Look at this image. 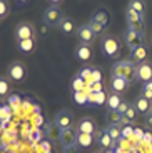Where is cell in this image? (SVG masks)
I'll list each match as a JSON object with an SVG mask.
<instances>
[{"label": "cell", "mask_w": 152, "mask_h": 153, "mask_svg": "<svg viewBox=\"0 0 152 153\" xmlns=\"http://www.w3.org/2000/svg\"><path fill=\"white\" fill-rule=\"evenodd\" d=\"M95 37H97V35L92 32V28H90L89 23H84V25H80V27L77 28V38H79L80 43L90 45V43L95 40Z\"/></svg>", "instance_id": "obj_9"}, {"label": "cell", "mask_w": 152, "mask_h": 153, "mask_svg": "<svg viewBox=\"0 0 152 153\" xmlns=\"http://www.w3.org/2000/svg\"><path fill=\"white\" fill-rule=\"evenodd\" d=\"M17 2H19V4H27L29 0H17Z\"/></svg>", "instance_id": "obj_44"}, {"label": "cell", "mask_w": 152, "mask_h": 153, "mask_svg": "<svg viewBox=\"0 0 152 153\" xmlns=\"http://www.w3.org/2000/svg\"><path fill=\"white\" fill-rule=\"evenodd\" d=\"M150 111H152V108H150Z\"/></svg>", "instance_id": "obj_46"}, {"label": "cell", "mask_w": 152, "mask_h": 153, "mask_svg": "<svg viewBox=\"0 0 152 153\" xmlns=\"http://www.w3.org/2000/svg\"><path fill=\"white\" fill-rule=\"evenodd\" d=\"M59 28H60L65 35H72L74 32H75V22H74V19H70V17H64L60 25H59Z\"/></svg>", "instance_id": "obj_19"}, {"label": "cell", "mask_w": 152, "mask_h": 153, "mask_svg": "<svg viewBox=\"0 0 152 153\" xmlns=\"http://www.w3.org/2000/svg\"><path fill=\"white\" fill-rule=\"evenodd\" d=\"M53 123L64 130V128H70L74 125V115L70 110H60L57 115H55V118H53Z\"/></svg>", "instance_id": "obj_7"}, {"label": "cell", "mask_w": 152, "mask_h": 153, "mask_svg": "<svg viewBox=\"0 0 152 153\" xmlns=\"http://www.w3.org/2000/svg\"><path fill=\"white\" fill-rule=\"evenodd\" d=\"M124 40H126V45L130 48V52H132V50H135L137 47L145 45L144 35L137 33V32H132V30H129V28H127V32L124 33Z\"/></svg>", "instance_id": "obj_8"}, {"label": "cell", "mask_w": 152, "mask_h": 153, "mask_svg": "<svg viewBox=\"0 0 152 153\" xmlns=\"http://www.w3.org/2000/svg\"><path fill=\"white\" fill-rule=\"evenodd\" d=\"M90 83H102V72H100L99 68H92Z\"/></svg>", "instance_id": "obj_33"}, {"label": "cell", "mask_w": 152, "mask_h": 153, "mask_svg": "<svg viewBox=\"0 0 152 153\" xmlns=\"http://www.w3.org/2000/svg\"><path fill=\"white\" fill-rule=\"evenodd\" d=\"M137 80L144 82H152V65L149 62H144L141 65H137Z\"/></svg>", "instance_id": "obj_11"}, {"label": "cell", "mask_w": 152, "mask_h": 153, "mask_svg": "<svg viewBox=\"0 0 152 153\" xmlns=\"http://www.w3.org/2000/svg\"><path fill=\"white\" fill-rule=\"evenodd\" d=\"M112 76H120L129 83L137 80V67L132 63V60H119L112 65Z\"/></svg>", "instance_id": "obj_1"}, {"label": "cell", "mask_w": 152, "mask_h": 153, "mask_svg": "<svg viewBox=\"0 0 152 153\" xmlns=\"http://www.w3.org/2000/svg\"><path fill=\"white\" fill-rule=\"evenodd\" d=\"M37 30L32 23L29 22H20L15 28V38L17 40H27V38H35Z\"/></svg>", "instance_id": "obj_6"}, {"label": "cell", "mask_w": 152, "mask_h": 153, "mask_svg": "<svg viewBox=\"0 0 152 153\" xmlns=\"http://www.w3.org/2000/svg\"><path fill=\"white\" fill-rule=\"evenodd\" d=\"M17 48L23 53H30L35 48V38H27V40H17Z\"/></svg>", "instance_id": "obj_20"}, {"label": "cell", "mask_w": 152, "mask_h": 153, "mask_svg": "<svg viewBox=\"0 0 152 153\" xmlns=\"http://www.w3.org/2000/svg\"><path fill=\"white\" fill-rule=\"evenodd\" d=\"M92 19L107 28V25L110 23V13H109V10H105V8H99V10L92 15Z\"/></svg>", "instance_id": "obj_15"}, {"label": "cell", "mask_w": 152, "mask_h": 153, "mask_svg": "<svg viewBox=\"0 0 152 153\" xmlns=\"http://www.w3.org/2000/svg\"><path fill=\"white\" fill-rule=\"evenodd\" d=\"M49 28H50L49 25H47L45 22H42L37 28H35V30H37V35H38V37H47V33H49Z\"/></svg>", "instance_id": "obj_34"}, {"label": "cell", "mask_w": 152, "mask_h": 153, "mask_svg": "<svg viewBox=\"0 0 152 153\" xmlns=\"http://www.w3.org/2000/svg\"><path fill=\"white\" fill-rule=\"evenodd\" d=\"M144 90H152V82H147V83L144 85Z\"/></svg>", "instance_id": "obj_42"}, {"label": "cell", "mask_w": 152, "mask_h": 153, "mask_svg": "<svg viewBox=\"0 0 152 153\" xmlns=\"http://www.w3.org/2000/svg\"><path fill=\"white\" fill-rule=\"evenodd\" d=\"M75 57L80 62H87L92 58V48L90 45H85V43H79L75 48Z\"/></svg>", "instance_id": "obj_14"}, {"label": "cell", "mask_w": 152, "mask_h": 153, "mask_svg": "<svg viewBox=\"0 0 152 153\" xmlns=\"http://www.w3.org/2000/svg\"><path fill=\"white\" fill-rule=\"evenodd\" d=\"M89 25H90L92 32H94L95 35H100V33H104V30H105V27H104V25H100L99 22H95L94 19H90V22H89Z\"/></svg>", "instance_id": "obj_32"}, {"label": "cell", "mask_w": 152, "mask_h": 153, "mask_svg": "<svg viewBox=\"0 0 152 153\" xmlns=\"http://www.w3.org/2000/svg\"><path fill=\"white\" fill-rule=\"evenodd\" d=\"M107 102V97L105 92H100V93H90L89 95V103H95V105H104Z\"/></svg>", "instance_id": "obj_24"}, {"label": "cell", "mask_w": 152, "mask_h": 153, "mask_svg": "<svg viewBox=\"0 0 152 153\" xmlns=\"http://www.w3.org/2000/svg\"><path fill=\"white\" fill-rule=\"evenodd\" d=\"M100 92H104L102 83H90V93H100Z\"/></svg>", "instance_id": "obj_36"}, {"label": "cell", "mask_w": 152, "mask_h": 153, "mask_svg": "<svg viewBox=\"0 0 152 153\" xmlns=\"http://www.w3.org/2000/svg\"><path fill=\"white\" fill-rule=\"evenodd\" d=\"M74 102L79 105H84V103H89V95L82 90V92H74Z\"/></svg>", "instance_id": "obj_29"}, {"label": "cell", "mask_w": 152, "mask_h": 153, "mask_svg": "<svg viewBox=\"0 0 152 153\" xmlns=\"http://www.w3.org/2000/svg\"><path fill=\"white\" fill-rule=\"evenodd\" d=\"M42 22H45L49 27H59L64 19V13H62V8L59 5H49L44 12V17H42Z\"/></svg>", "instance_id": "obj_3"}, {"label": "cell", "mask_w": 152, "mask_h": 153, "mask_svg": "<svg viewBox=\"0 0 152 153\" xmlns=\"http://www.w3.org/2000/svg\"><path fill=\"white\" fill-rule=\"evenodd\" d=\"M135 117H137V110H135V107H132V105H130L129 110H127L126 113L122 115V123L134 122V120H135Z\"/></svg>", "instance_id": "obj_27"}, {"label": "cell", "mask_w": 152, "mask_h": 153, "mask_svg": "<svg viewBox=\"0 0 152 153\" xmlns=\"http://www.w3.org/2000/svg\"><path fill=\"white\" fill-rule=\"evenodd\" d=\"M10 90V83L5 76H0V97H5Z\"/></svg>", "instance_id": "obj_31"}, {"label": "cell", "mask_w": 152, "mask_h": 153, "mask_svg": "<svg viewBox=\"0 0 152 153\" xmlns=\"http://www.w3.org/2000/svg\"><path fill=\"white\" fill-rule=\"evenodd\" d=\"M0 20H2V17H0Z\"/></svg>", "instance_id": "obj_45"}, {"label": "cell", "mask_w": 152, "mask_h": 153, "mask_svg": "<svg viewBox=\"0 0 152 153\" xmlns=\"http://www.w3.org/2000/svg\"><path fill=\"white\" fill-rule=\"evenodd\" d=\"M130 58H132V63H134V65H141V63L147 62V60H145V58H147V47H145V45H141V47H137L135 50H132V55H130Z\"/></svg>", "instance_id": "obj_13"}, {"label": "cell", "mask_w": 152, "mask_h": 153, "mask_svg": "<svg viewBox=\"0 0 152 153\" xmlns=\"http://www.w3.org/2000/svg\"><path fill=\"white\" fill-rule=\"evenodd\" d=\"M134 107H135L137 113H142V115H147L149 111H150V102H149L147 98H144V97H139V98L135 100V103H134Z\"/></svg>", "instance_id": "obj_17"}, {"label": "cell", "mask_w": 152, "mask_h": 153, "mask_svg": "<svg viewBox=\"0 0 152 153\" xmlns=\"http://www.w3.org/2000/svg\"><path fill=\"white\" fill-rule=\"evenodd\" d=\"M60 128H59L55 123H50L49 128H47V137L50 138V140H59V137H60Z\"/></svg>", "instance_id": "obj_26"}, {"label": "cell", "mask_w": 152, "mask_h": 153, "mask_svg": "<svg viewBox=\"0 0 152 153\" xmlns=\"http://www.w3.org/2000/svg\"><path fill=\"white\" fill-rule=\"evenodd\" d=\"M100 48H102L104 55H105V57H109V58H115L119 55V52H120V45H119L117 38L110 37V35H107V37L102 38Z\"/></svg>", "instance_id": "obj_4"}, {"label": "cell", "mask_w": 152, "mask_h": 153, "mask_svg": "<svg viewBox=\"0 0 152 153\" xmlns=\"http://www.w3.org/2000/svg\"><path fill=\"white\" fill-rule=\"evenodd\" d=\"M8 15V4L7 0H0V17L4 19V17Z\"/></svg>", "instance_id": "obj_35"}, {"label": "cell", "mask_w": 152, "mask_h": 153, "mask_svg": "<svg viewBox=\"0 0 152 153\" xmlns=\"http://www.w3.org/2000/svg\"><path fill=\"white\" fill-rule=\"evenodd\" d=\"M126 20H127V27H129V30L144 35V32H145V22H144V19H142V15H139L137 12H134L132 8L127 7V10H126Z\"/></svg>", "instance_id": "obj_2"}, {"label": "cell", "mask_w": 152, "mask_h": 153, "mask_svg": "<svg viewBox=\"0 0 152 153\" xmlns=\"http://www.w3.org/2000/svg\"><path fill=\"white\" fill-rule=\"evenodd\" d=\"M99 143H100V146H104V148H110V146L114 145V140H112L110 135L104 130L102 133H100V137H99Z\"/></svg>", "instance_id": "obj_25"}, {"label": "cell", "mask_w": 152, "mask_h": 153, "mask_svg": "<svg viewBox=\"0 0 152 153\" xmlns=\"http://www.w3.org/2000/svg\"><path fill=\"white\" fill-rule=\"evenodd\" d=\"M129 107H130V105L127 103V102H122V103H120V107L117 108V111H119V113H120V115H124V113H126L127 110H129Z\"/></svg>", "instance_id": "obj_37"}, {"label": "cell", "mask_w": 152, "mask_h": 153, "mask_svg": "<svg viewBox=\"0 0 152 153\" xmlns=\"http://www.w3.org/2000/svg\"><path fill=\"white\" fill-rule=\"evenodd\" d=\"M105 131L110 135V138H112L114 142L117 140V138H120V137H122V131H120V128H119V126H107Z\"/></svg>", "instance_id": "obj_30"}, {"label": "cell", "mask_w": 152, "mask_h": 153, "mask_svg": "<svg viewBox=\"0 0 152 153\" xmlns=\"http://www.w3.org/2000/svg\"><path fill=\"white\" fill-rule=\"evenodd\" d=\"M95 128H97V125H95V122L92 118H82L79 123H77V133H89V135H94Z\"/></svg>", "instance_id": "obj_12"}, {"label": "cell", "mask_w": 152, "mask_h": 153, "mask_svg": "<svg viewBox=\"0 0 152 153\" xmlns=\"http://www.w3.org/2000/svg\"><path fill=\"white\" fill-rule=\"evenodd\" d=\"M105 122L109 126H119L122 123V115L117 110H109L105 113Z\"/></svg>", "instance_id": "obj_18"}, {"label": "cell", "mask_w": 152, "mask_h": 153, "mask_svg": "<svg viewBox=\"0 0 152 153\" xmlns=\"http://www.w3.org/2000/svg\"><path fill=\"white\" fill-rule=\"evenodd\" d=\"M129 8H132L134 12H137L139 15L144 17V13H145V2L144 0H129Z\"/></svg>", "instance_id": "obj_23"}, {"label": "cell", "mask_w": 152, "mask_h": 153, "mask_svg": "<svg viewBox=\"0 0 152 153\" xmlns=\"http://www.w3.org/2000/svg\"><path fill=\"white\" fill-rule=\"evenodd\" d=\"M7 73H8V76H10V80L20 83V82H23L27 78V67L22 62H14V63L8 67Z\"/></svg>", "instance_id": "obj_5"}, {"label": "cell", "mask_w": 152, "mask_h": 153, "mask_svg": "<svg viewBox=\"0 0 152 153\" xmlns=\"http://www.w3.org/2000/svg\"><path fill=\"white\" fill-rule=\"evenodd\" d=\"M62 153H79V152H77L75 145H74V146H65L64 152H62Z\"/></svg>", "instance_id": "obj_39"}, {"label": "cell", "mask_w": 152, "mask_h": 153, "mask_svg": "<svg viewBox=\"0 0 152 153\" xmlns=\"http://www.w3.org/2000/svg\"><path fill=\"white\" fill-rule=\"evenodd\" d=\"M130 133H132V128H126V130L122 131V137H129Z\"/></svg>", "instance_id": "obj_41"}, {"label": "cell", "mask_w": 152, "mask_h": 153, "mask_svg": "<svg viewBox=\"0 0 152 153\" xmlns=\"http://www.w3.org/2000/svg\"><path fill=\"white\" fill-rule=\"evenodd\" d=\"M49 2H50V4H53V5H59L62 0H49Z\"/></svg>", "instance_id": "obj_43"}, {"label": "cell", "mask_w": 152, "mask_h": 153, "mask_svg": "<svg viewBox=\"0 0 152 153\" xmlns=\"http://www.w3.org/2000/svg\"><path fill=\"white\" fill-rule=\"evenodd\" d=\"M94 143V135L89 133H77V145L82 146V148H87Z\"/></svg>", "instance_id": "obj_21"}, {"label": "cell", "mask_w": 152, "mask_h": 153, "mask_svg": "<svg viewBox=\"0 0 152 153\" xmlns=\"http://www.w3.org/2000/svg\"><path fill=\"white\" fill-rule=\"evenodd\" d=\"M142 97L150 102V100H152V90H144V88H142Z\"/></svg>", "instance_id": "obj_38"}, {"label": "cell", "mask_w": 152, "mask_h": 153, "mask_svg": "<svg viewBox=\"0 0 152 153\" xmlns=\"http://www.w3.org/2000/svg\"><path fill=\"white\" fill-rule=\"evenodd\" d=\"M110 87H112L114 93H122V92H126L127 88H129V82L124 80V78H120V76H112Z\"/></svg>", "instance_id": "obj_16"}, {"label": "cell", "mask_w": 152, "mask_h": 153, "mask_svg": "<svg viewBox=\"0 0 152 153\" xmlns=\"http://www.w3.org/2000/svg\"><path fill=\"white\" fill-rule=\"evenodd\" d=\"M85 80L84 78H82V76H75V78H74V82H72V90L74 92H82V90H84L85 88Z\"/></svg>", "instance_id": "obj_28"}, {"label": "cell", "mask_w": 152, "mask_h": 153, "mask_svg": "<svg viewBox=\"0 0 152 153\" xmlns=\"http://www.w3.org/2000/svg\"><path fill=\"white\" fill-rule=\"evenodd\" d=\"M105 103H107V108H109V110H117V108L120 107V103H122V98H120L119 93H112V95L107 97Z\"/></svg>", "instance_id": "obj_22"}, {"label": "cell", "mask_w": 152, "mask_h": 153, "mask_svg": "<svg viewBox=\"0 0 152 153\" xmlns=\"http://www.w3.org/2000/svg\"><path fill=\"white\" fill-rule=\"evenodd\" d=\"M59 142L62 143V146H74L77 143V131L74 130L72 126L70 128H64L60 131V137H59Z\"/></svg>", "instance_id": "obj_10"}, {"label": "cell", "mask_w": 152, "mask_h": 153, "mask_svg": "<svg viewBox=\"0 0 152 153\" xmlns=\"http://www.w3.org/2000/svg\"><path fill=\"white\" fill-rule=\"evenodd\" d=\"M145 125H149L152 128V111H149V113L145 115Z\"/></svg>", "instance_id": "obj_40"}]
</instances>
